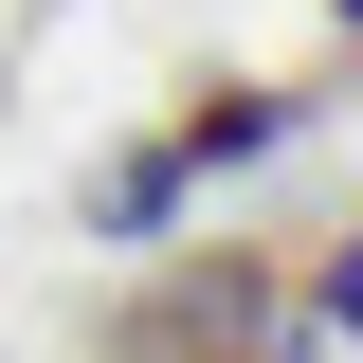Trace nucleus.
<instances>
[{"mask_svg": "<svg viewBox=\"0 0 363 363\" xmlns=\"http://www.w3.org/2000/svg\"><path fill=\"white\" fill-rule=\"evenodd\" d=\"M327 327H363V236H345V255H327Z\"/></svg>", "mask_w": 363, "mask_h": 363, "instance_id": "3", "label": "nucleus"}, {"mask_svg": "<svg viewBox=\"0 0 363 363\" xmlns=\"http://www.w3.org/2000/svg\"><path fill=\"white\" fill-rule=\"evenodd\" d=\"M91 218H109V236H164V218H182V145H145V164H109V200H91Z\"/></svg>", "mask_w": 363, "mask_h": 363, "instance_id": "2", "label": "nucleus"}, {"mask_svg": "<svg viewBox=\"0 0 363 363\" xmlns=\"http://www.w3.org/2000/svg\"><path fill=\"white\" fill-rule=\"evenodd\" d=\"M327 18H345V37H363V0H327Z\"/></svg>", "mask_w": 363, "mask_h": 363, "instance_id": "4", "label": "nucleus"}, {"mask_svg": "<svg viewBox=\"0 0 363 363\" xmlns=\"http://www.w3.org/2000/svg\"><path fill=\"white\" fill-rule=\"evenodd\" d=\"M255 145H291V91H200V109H182V182L200 164H255Z\"/></svg>", "mask_w": 363, "mask_h": 363, "instance_id": "1", "label": "nucleus"}]
</instances>
